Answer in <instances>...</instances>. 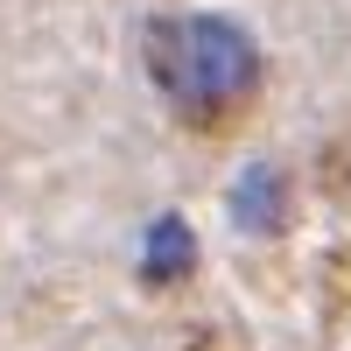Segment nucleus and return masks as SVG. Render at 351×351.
Instances as JSON below:
<instances>
[{
	"instance_id": "3",
	"label": "nucleus",
	"mask_w": 351,
	"mask_h": 351,
	"mask_svg": "<svg viewBox=\"0 0 351 351\" xmlns=\"http://www.w3.org/2000/svg\"><path fill=\"white\" fill-rule=\"evenodd\" d=\"M190 260H197L190 225H183V218H155V225H148V246H141V274H148V281H176Z\"/></svg>"
},
{
	"instance_id": "2",
	"label": "nucleus",
	"mask_w": 351,
	"mask_h": 351,
	"mask_svg": "<svg viewBox=\"0 0 351 351\" xmlns=\"http://www.w3.org/2000/svg\"><path fill=\"white\" fill-rule=\"evenodd\" d=\"M281 204H288V183L274 162H253L239 183H232V218H239L246 232H274L281 225Z\"/></svg>"
},
{
	"instance_id": "1",
	"label": "nucleus",
	"mask_w": 351,
	"mask_h": 351,
	"mask_svg": "<svg viewBox=\"0 0 351 351\" xmlns=\"http://www.w3.org/2000/svg\"><path fill=\"white\" fill-rule=\"evenodd\" d=\"M148 64H155V84L183 112L211 120L253 92L260 56H253V36L225 14H169L148 28Z\"/></svg>"
}]
</instances>
